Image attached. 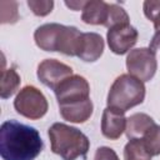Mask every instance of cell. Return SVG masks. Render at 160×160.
<instances>
[{
    "label": "cell",
    "mask_w": 160,
    "mask_h": 160,
    "mask_svg": "<svg viewBox=\"0 0 160 160\" xmlns=\"http://www.w3.org/2000/svg\"><path fill=\"white\" fill-rule=\"evenodd\" d=\"M39 131L16 120H6L0 126V156L2 160H34L42 150Z\"/></svg>",
    "instance_id": "6da1fadb"
},
{
    "label": "cell",
    "mask_w": 160,
    "mask_h": 160,
    "mask_svg": "<svg viewBox=\"0 0 160 160\" xmlns=\"http://www.w3.org/2000/svg\"><path fill=\"white\" fill-rule=\"evenodd\" d=\"M48 135L50 139L51 151L64 160H75L76 158H86L90 148L88 136L79 129L64 122L52 124Z\"/></svg>",
    "instance_id": "7a4b0ae2"
},
{
    "label": "cell",
    "mask_w": 160,
    "mask_h": 160,
    "mask_svg": "<svg viewBox=\"0 0 160 160\" xmlns=\"http://www.w3.org/2000/svg\"><path fill=\"white\" fill-rule=\"evenodd\" d=\"M80 35L81 31L75 26L49 22L35 30L34 40L36 46L44 51H59L68 56H75Z\"/></svg>",
    "instance_id": "3957f363"
},
{
    "label": "cell",
    "mask_w": 160,
    "mask_h": 160,
    "mask_svg": "<svg viewBox=\"0 0 160 160\" xmlns=\"http://www.w3.org/2000/svg\"><path fill=\"white\" fill-rule=\"evenodd\" d=\"M145 99V85L130 74L118 76L108 92L106 104L109 108L126 112L131 108L141 104Z\"/></svg>",
    "instance_id": "277c9868"
},
{
    "label": "cell",
    "mask_w": 160,
    "mask_h": 160,
    "mask_svg": "<svg viewBox=\"0 0 160 160\" xmlns=\"http://www.w3.org/2000/svg\"><path fill=\"white\" fill-rule=\"evenodd\" d=\"M14 108L18 114L30 120L41 119L49 109L45 95L32 85L24 86L14 100Z\"/></svg>",
    "instance_id": "5b68a950"
},
{
    "label": "cell",
    "mask_w": 160,
    "mask_h": 160,
    "mask_svg": "<svg viewBox=\"0 0 160 160\" xmlns=\"http://www.w3.org/2000/svg\"><path fill=\"white\" fill-rule=\"evenodd\" d=\"M126 69L140 81H150L158 69L156 54L150 48L132 49L126 56Z\"/></svg>",
    "instance_id": "8992f818"
},
{
    "label": "cell",
    "mask_w": 160,
    "mask_h": 160,
    "mask_svg": "<svg viewBox=\"0 0 160 160\" xmlns=\"http://www.w3.org/2000/svg\"><path fill=\"white\" fill-rule=\"evenodd\" d=\"M54 92L58 100V105L61 106L90 99V85L84 76L71 75L64 80L54 90Z\"/></svg>",
    "instance_id": "52a82bcc"
},
{
    "label": "cell",
    "mask_w": 160,
    "mask_h": 160,
    "mask_svg": "<svg viewBox=\"0 0 160 160\" xmlns=\"http://www.w3.org/2000/svg\"><path fill=\"white\" fill-rule=\"evenodd\" d=\"M138 38L139 32L132 25H130V22L112 26L106 34L108 45L116 55H124L130 49H132L138 42Z\"/></svg>",
    "instance_id": "ba28073f"
},
{
    "label": "cell",
    "mask_w": 160,
    "mask_h": 160,
    "mask_svg": "<svg viewBox=\"0 0 160 160\" xmlns=\"http://www.w3.org/2000/svg\"><path fill=\"white\" fill-rule=\"evenodd\" d=\"M36 75L41 84L55 90L64 80L72 75V69L56 59H45L38 65Z\"/></svg>",
    "instance_id": "9c48e42d"
},
{
    "label": "cell",
    "mask_w": 160,
    "mask_h": 160,
    "mask_svg": "<svg viewBox=\"0 0 160 160\" xmlns=\"http://www.w3.org/2000/svg\"><path fill=\"white\" fill-rule=\"evenodd\" d=\"M105 42L98 32H81L78 40L75 56L86 62H94L104 52Z\"/></svg>",
    "instance_id": "30bf717a"
},
{
    "label": "cell",
    "mask_w": 160,
    "mask_h": 160,
    "mask_svg": "<svg viewBox=\"0 0 160 160\" xmlns=\"http://www.w3.org/2000/svg\"><path fill=\"white\" fill-rule=\"evenodd\" d=\"M126 129L125 112L106 106L101 116V134L110 140L119 139Z\"/></svg>",
    "instance_id": "8fae6325"
},
{
    "label": "cell",
    "mask_w": 160,
    "mask_h": 160,
    "mask_svg": "<svg viewBox=\"0 0 160 160\" xmlns=\"http://www.w3.org/2000/svg\"><path fill=\"white\" fill-rule=\"evenodd\" d=\"M81 20L89 25H102L108 28L110 19V4L102 0L86 1L81 10Z\"/></svg>",
    "instance_id": "7c38bea8"
},
{
    "label": "cell",
    "mask_w": 160,
    "mask_h": 160,
    "mask_svg": "<svg viewBox=\"0 0 160 160\" xmlns=\"http://www.w3.org/2000/svg\"><path fill=\"white\" fill-rule=\"evenodd\" d=\"M59 110L64 120L70 121V122L81 124L90 119V116L92 115L94 105H92L91 99H86L82 101L61 105L59 106Z\"/></svg>",
    "instance_id": "4fadbf2b"
},
{
    "label": "cell",
    "mask_w": 160,
    "mask_h": 160,
    "mask_svg": "<svg viewBox=\"0 0 160 160\" xmlns=\"http://www.w3.org/2000/svg\"><path fill=\"white\" fill-rule=\"evenodd\" d=\"M155 124L154 119L144 112H136L126 119L125 134L128 139H140L142 138Z\"/></svg>",
    "instance_id": "5bb4252c"
},
{
    "label": "cell",
    "mask_w": 160,
    "mask_h": 160,
    "mask_svg": "<svg viewBox=\"0 0 160 160\" xmlns=\"http://www.w3.org/2000/svg\"><path fill=\"white\" fill-rule=\"evenodd\" d=\"M20 75L16 72L14 68L2 69L1 70V89L0 96L1 99H8L15 94L20 85Z\"/></svg>",
    "instance_id": "9a60e30c"
},
{
    "label": "cell",
    "mask_w": 160,
    "mask_h": 160,
    "mask_svg": "<svg viewBox=\"0 0 160 160\" xmlns=\"http://www.w3.org/2000/svg\"><path fill=\"white\" fill-rule=\"evenodd\" d=\"M124 160H151L141 139H130L124 148Z\"/></svg>",
    "instance_id": "2e32d148"
},
{
    "label": "cell",
    "mask_w": 160,
    "mask_h": 160,
    "mask_svg": "<svg viewBox=\"0 0 160 160\" xmlns=\"http://www.w3.org/2000/svg\"><path fill=\"white\" fill-rule=\"evenodd\" d=\"M140 139H141L148 154L151 158L160 155V125H154Z\"/></svg>",
    "instance_id": "e0dca14e"
},
{
    "label": "cell",
    "mask_w": 160,
    "mask_h": 160,
    "mask_svg": "<svg viewBox=\"0 0 160 160\" xmlns=\"http://www.w3.org/2000/svg\"><path fill=\"white\" fill-rule=\"evenodd\" d=\"M145 16L152 21L155 31H160V0H146L142 4Z\"/></svg>",
    "instance_id": "ac0fdd59"
},
{
    "label": "cell",
    "mask_w": 160,
    "mask_h": 160,
    "mask_svg": "<svg viewBox=\"0 0 160 160\" xmlns=\"http://www.w3.org/2000/svg\"><path fill=\"white\" fill-rule=\"evenodd\" d=\"M1 9V24H14L19 20L18 14V2L15 1H1L0 2Z\"/></svg>",
    "instance_id": "d6986e66"
},
{
    "label": "cell",
    "mask_w": 160,
    "mask_h": 160,
    "mask_svg": "<svg viewBox=\"0 0 160 160\" xmlns=\"http://www.w3.org/2000/svg\"><path fill=\"white\" fill-rule=\"evenodd\" d=\"M28 6L36 16H46L52 11V0H28Z\"/></svg>",
    "instance_id": "ffe728a7"
},
{
    "label": "cell",
    "mask_w": 160,
    "mask_h": 160,
    "mask_svg": "<svg viewBox=\"0 0 160 160\" xmlns=\"http://www.w3.org/2000/svg\"><path fill=\"white\" fill-rule=\"evenodd\" d=\"M94 160H119L118 154L109 146H100L96 149Z\"/></svg>",
    "instance_id": "44dd1931"
},
{
    "label": "cell",
    "mask_w": 160,
    "mask_h": 160,
    "mask_svg": "<svg viewBox=\"0 0 160 160\" xmlns=\"http://www.w3.org/2000/svg\"><path fill=\"white\" fill-rule=\"evenodd\" d=\"M155 54L159 52L160 54V31H155L151 41H150V46H149Z\"/></svg>",
    "instance_id": "7402d4cb"
},
{
    "label": "cell",
    "mask_w": 160,
    "mask_h": 160,
    "mask_svg": "<svg viewBox=\"0 0 160 160\" xmlns=\"http://www.w3.org/2000/svg\"><path fill=\"white\" fill-rule=\"evenodd\" d=\"M85 2L86 1H65V5L70 9H72L74 11H78V10H82Z\"/></svg>",
    "instance_id": "603a6c76"
}]
</instances>
